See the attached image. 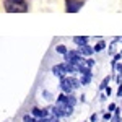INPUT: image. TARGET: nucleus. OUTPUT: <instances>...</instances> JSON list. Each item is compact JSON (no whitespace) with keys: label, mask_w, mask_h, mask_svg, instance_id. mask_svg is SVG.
Here are the masks:
<instances>
[{"label":"nucleus","mask_w":122,"mask_h":122,"mask_svg":"<svg viewBox=\"0 0 122 122\" xmlns=\"http://www.w3.org/2000/svg\"><path fill=\"white\" fill-rule=\"evenodd\" d=\"M72 111H73V106L70 104L68 94L62 93L57 98L56 104H54V107H52V114L60 119V117H68V116L72 114Z\"/></svg>","instance_id":"f257e3e1"},{"label":"nucleus","mask_w":122,"mask_h":122,"mask_svg":"<svg viewBox=\"0 0 122 122\" xmlns=\"http://www.w3.org/2000/svg\"><path fill=\"white\" fill-rule=\"evenodd\" d=\"M3 7L8 13H26L28 11V3L25 0H5Z\"/></svg>","instance_id":"f03ea898"},{"label":"nucleus","mask_w":122,"mask_h":122,"mask_svg":"<svg viewBox=\"0 0 122 122\" xmlns=\"http://www.w3.org/2000/svg\"><path fill=\"white\" fill-rule=\"evenodd\" d=\"M80 80H78V78H75V76H62V78H60V88H62V91H64V93L65 94H72V91H73V90H76V88H78V86H80Z\"/></svg>","instance_id":"7ed1b4c3"},{"label":"nucleus","mask_w":122,"mask_h":122,"mask_svg":"<svg viewBox=\"0 0 122 122\" xmlns=\"http://www.w3.org/2000/svg\"><path fill=\"white\" fill-rule=\"evenodd\" d=\"M81 2H78V0H65V7H67V11L68 13H76L78 10L81 8Z\"/></svg>","instance_id":"20e7f679"},{"label":"nucleus","mask_w":122,"mask_h":122,"mask_svg":"<svg viewBox=\"0 0 122 122\" xmlns=\"http://www.w3.org/2000/svg\"><path fill=\"white\" fill-rule=\"evenodd\" d=\"M52 73H54V75H57L59 78L65 76L67 73H68V68H67V64L64 62V64H59V65H54V67H52Z\"/></svg>","instance_id":"39448f33"},{"label":"nucleus","mask_w":122,"mask_h":122,"mask_svg":"<svg viewBox=\"0 0 122 122\" xmlns=\"http://www.w3.org/2000/svg\"><path fill=\"white\" fill-rule=\"evenodd\" d=\"M78 52H80L83 57H90V56H93L94 47H90L88 44H85V46H80V47H78Z\"/></svg>","instance_id":"423d86ee"},{"label":"nucleus","mask_w":122,"mask_h":122,"mask_svg":"<svg viewBox=\"0 0 122 122\" xmlns=\"http://www.w3.org/2000/svg\"><path fill=\"white\" fill-rule=\"evenodd\" d=\"M33 117H36V119H41V117H47V109H39V107H33Z\"/></svg>","instance_id":"0eeeda50"},{"label":"nucleus","mask_w":122,"mask_h":122,"mask_svg":"<svg viewBox=\"0 0 122 122\" xmlns=\"http://www.w3.org/2000/svg\"><path fill=\"white\" fill-rule=\"evenodd\" d=\"M88 41H90V38H88V36H75V38H73V42H75L78 47L88 44Z\"/></svg>","instance_id":"6e6552de"},{"label":"nucleus","mask_w":122,"mask_h":122,"mask_svg":"<svg viewBox=\"0 0 122 122\" xmlns=\"http://www.w3.org/2000/svg\"><path fill=\"white\" fill-rule=\"evenodd\" d=\"M56 51L59 52V54H62V56H65L67 52H68V49H67L65 46H62V44H60V46H57V47H56Z\"/></svg>","instance_id":"1a4fd4ad"},{"label":"nucleus","mask_w":122,"mask_h":122,"mask_svg":"<svg viewBox=\"0 0 122 122\" xmlns=\"http://www.w3.org/2000/svg\"><path fill=\"white\" fill-rule=\"evenodd\" d=\"M104 47H106V44H104L103 41H101V42H98V44L94 46V52H101V51H103Z\"/></svg>","instance_id":"9d476101"},{"label":"nucleus","mask_w":122,"mask_h":122,"mask_svg":"<svg viewBox=\"0 0 122 122\" xmlns=\"http://www.w3.org/2000/svg\"><path fill=\"white\" fill-rule=\"evenodd\" d=\"M90 80H91V76H88V75L80 76V83H81V85H88V83H90Z\"/></svg>","instance_id":"9b49d317"},{"label":"nucleus","mask_w":122,"mask_h":122,"mask_svg":"<svg viewBox=\"0 0 122 122\" xmlns=\"http://www.w3.org/2000/svg\"><path fill=\"white\" fill-rule=\"evenodd\" d=\"M107 83H109V76H106V78L103 80V83H101V86H99V90H106Z\"/></svg>","instance_id":"f8f14e48"},{"label":"nucleus","mask_w":122,"mask_h":122,"mask_svg":"<svg viewBox=\"0 0 122 122\" xmlns=\"http://www.w3.org/2000/svg\"><path fill=\"white\" fill-rule=\"evenodd\" d=\"M23 122H36V119H34L33 116H25V117H23Z\"/></svg>","instance_id":"ddd939ff"},{"label":"nucleus","mask_w":122,"mask_h":122,"mask_svg":"<svg viewBox=\"0 0 122 122\" xmlns=\"http://www.w3.org/2000/svg\"><path fill=\"white\" fill-rule=\"evenodd\" d=\"M49 122H59V117H57V116H54V114H52V117H51V119H49Z\"/></svg>","instance_id":"4468645a"},{"label":"nucleus","mask_w":122,"mask_h":122,"mask_svg":"<svg viewBox=\"0 0 122 122\" xmlns=\"http://www.w3.org/2000/svg\"><path fill=\"white\" fill-rule=\"evenodd\" d=\"M107 109H109V112H111V111H116V109H117V107H116V104H109V107H107Z\"/></svg>","instance_id":"2eb2a0df"},{"label":"nucleus","mask_w":122,"mask_h":122,"mask_svg":"<svg viewBox=\"0 0 122 122\" xmlns=\"http://www.w3.org/2000/svg\"><path fill=\"white\" fill-rule=\"evenodd\" d=\"M103 117H104V121H109V119H111V112H106Z\"/></svg>","instance_id":"dca6fc26"},{"label":"nucleus","mask_w":122,"mask_h":122,"mask_svg":"<svg viewBox=\"0 0 122 122\" xmlns=\"http://www.w3.org/2000/svg\"><path fill=\"white\" fill-rule=\"evenodd\" d=\"M36 122H49L47 117H41V119H36Z\"/></svg>","instance_id":"f3484780"},{"label":"nucleus","mask_w":122,"mask_h":122,"mask_svg":"<svg viewBox=\"0 0 122 122\" xmlns=\"http://www.w3.org/2000/svg\"><path fill=\"white\" fill-rule=\"evenodd\" d=\"M117 96H122V85H119V88H117Z\"/></svg>","instance_id":"a211bd4d"},{"label":"nucleus","mask_w":122,"mask_h":122,"mask_svg":"<svg viewBox=\"0 0 122 122\" xmlns=\"http://www.w3.org/2000/svg\"><path fill=\"white\" fill-rule=\"evenodd\" d=\"M111 93H112V90H111L109 86H106V94H111Z\"/></svg>","instance_id":"6ab92c4d"},{"label":"nucleus","mask_w":122,"mask_h":122,"mask_svg":"<svg viewBox=\"0 0 122 122\" xmlns=\"http://www.w3.org/2000/svg\"><path fill=\"white\" fill-rule=\"evenodd\" d=\"M90 121H91V122H94V121H96V114H93V116L90 117Z\"/></svg>","instance_id":"aec40b11"},{"label":"nucleus","mask_w":122,"mask_h":122,"mask_svg":"<svg viewBox=\"0 0 122 122\" xmlns=\"http://www.w3.org/2000/svg\"><path fill=\"white\" fill-rule=\"evenodd\" d=\"M121 39H122V38H121Z\"/></svg>","instance_id":"412c9836"}]
</instances>
